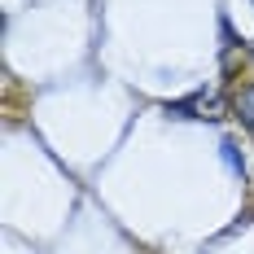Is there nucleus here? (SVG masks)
I'll return each mask as SVG.
<instances>
[{"instance_id": "obj_1", "label": "nucleus", "mask_w": 254, "mask_h": 254, "mask_svg": "<svg viewBox=\"0 0 254 254\" xmlns=\"http://www.w3.org/2000/svg\"><path fill=\"white\" fill-rule=\"evenodd\" d=\"M224 110H228V105L219 101V97H206V92L189 97V101L167 105V114H189V119H224Z\"/></svg>"}, {"instance_id": "obj_2", "label": "nucleus", "mask_w": 254, "mask_h": 254, "mask_svg": "<svg viewBox=\"0 0 254 254\" xmlns=\"http://www.w3.org/2000/svg\"><path fill=\"white\" fill-rule=\"evenodd\" d=\"M219 149H224V162H228L232 171H237V176H241V171H246V158H241V149H237V145H232V140H224V145H219Z\"/></svg>"}]
</instances>
